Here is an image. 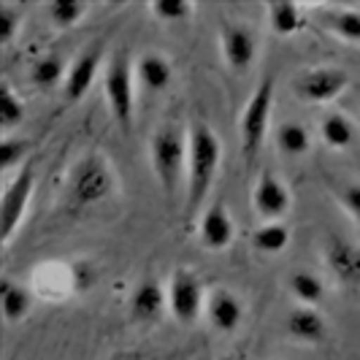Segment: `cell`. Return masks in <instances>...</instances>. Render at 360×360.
Here are the masks:
<instances>
[{
  "label": "cell",
  "instance_id": "23",
  "mask_svg": "<svg viewBox=\"0 0 360 360\" xmlns=\"http://www.w3.org/2000/svg\"><path fill=\"white\" fill-rule=\"evenodd\" d=\"M320 139L333 152L349 149V146L355 144V125H352V120L347 114L330 111V114H325L323 122H320Z\"/></svg>",
  "mask_w": 360,
  "mask_h": 360
},
{
  "label": "cell",
  "instance_id": "32",
  "mask_svg": "<svg viewBox=\"0 0 360 360\" xmlns=\"http://www.w3.org/2000/svg\"><path fill=\"white\" fill-rule=\"evenodd\" d=\"M336 198H339L344 212L352 217L355 222H360V181H347Z\"/></svg>",
  "mask_w": 360,
  "mask_h": 360
},
{
  "label": "cell",
  "instance_id": "31",
  "mask_svg": "<svg viewBox=\"0 0 360 360\" xmlns=\"http://www.w3.org/2000/svg\"><path fill=\"white\" fill-rule=\"evenodd\" d=\"M22 19H25L22 6L8 3V0L0 3V46L14 44V38H17L19 30H22Z\"/></svg>",
  "mask_w": 360,
  "mask_h": 360
},
{
  "label": "cell",
  "instance_id": "28",
  "mask_svg": "<svg viewBox=\"0 0 360 360\" xmlns=\"http://www.w3.org/2000/svg\"><path fill=\"white\" fill-rule=\"evenodd\" d=\"M25 120V103L19 98L14 87L8 82L0 84V127H3V136H11Z\"/></svg>",
  "mask_w": 360,
  "mask_h": 360
},
{
  "label": "cell",
  "instance_id": "13",
  "mask_svg": "<svg viewBox=\"0 0 360 360\" xmlns=\"http://www.w3.org/2000/svg\"><path fill=\"white\" fill-rule=\"evenodd\" d=\"M33 290L44 301L57 304V301L73 295L76 290H82L79 288V271L71 263H57V260L44 263L33 271Z\"/></svg>",
  "mask_w": 360,
  "mask_h": 360
},
{
  "label": "cell",
  "instance_id": "2",
  "mask_svg": "<svg viewBox=\"0 0 360 360\" xmlns=\"http://www.w3.org/2000/svg\"><path fill=\"white\" fill-rule=\"evenodd\" d=\"M117 171L114 162L108 160L103 152L92 149L84 152L79 160L68 168V176L63 184V195L68 209H90L108 200L117 193Z\"/></svg>",
  "mask_w": 360,
  "mask_h": 360
},
{
  "label": "cell",
  "instance_id": "25",
  "mask_svg": "<svg viewBox=\"0 0 360 360\" xmlns=\"http://www.w3.org/2000/svg\"><path fill=\"white\" fill-rule=\"evenodd\" d=\"M292 231L288 228L285 219L279 222H263L252 233V250L260 255H279L290 247Z\"/></svg>",
  "mask_w": 360,
  "mask_h": 360
},
{
  "label": "cell",
  "instance_id": "1",
  "mask_svg": "<svg viewBox=\"0 0 360 360\" xmlns=\"http://www.w3.org/2000/svg\"><path fill=\"white\" fill-rule=\"evenodd\" d=\"M222 165V141L206 122H193L187 130V181H184V198L187 214L193 217L200 203L212 193L214 179Z\"/></svg>",
  "mask_w": 360,
  "mask_h": 360
},
{
  "label": "cell",
  "instance_id": "26",
  "mask_svg": "<svg viewBox=\"0 0 360 360\" xmlns=\"http://www.w3.org/2000/svg\"><path fill=\"white\" fill-rule=\"evenodd\" d=\"M65 73H68L65 71V60L60 54H44L30 65V84L38 90H52V87L65 82Z\"/></svg>",
  "mask_w": 360,
  "mask_h": 360
},
{
  "label": "cell",
  "instance_id": "17",
  "mask_svg": "<svg viewBox=\"0 0 360 360\" xmlns=\"http://www.w3.org/2000/svg\"><path fill=\"white\" fill-rule=\"evenodd\" d=\"M136 82L149 92H165L174 82V63L162 52H144L136 60Z\"/></svg>",
  "mask_w": 360,
  "mask_h": 360
},
{
  "label": "cell",
  "instance_id": "30",
  "mask_svg": "<svg viewBox=\"0 0 360 360\" xmlns=\"http://www.w3.org/2000/svg\"><path fill=\"white\" fill-rule=\"evenodd\" d=\"M30 141L27 139H14V136H3L0 141V171L3 174H14V168L22 165V160L30 152Z\"/></svg>",
  "mask_w": 360,
  "mask_h": 360
},
{
  "label": "cell",
  "instance_id": "21",
  "mask_svg": "<svg viewBox=\"0 0 360 360\" xmlns=\"http://www.w3.org/2000/svg\"><path fill=\"white\" fill-rule=\"evenodd\" d=\"M30 309H33L30 290L17 285L14 279H3V285H0V311H3V320L8 325H17L22 320H27Z\"/></svg>",
  "mask_w": 360,
  "mask_h": 360
},
{
  "label": "cell",
  "instance_id": "5",
  "mask_svg": "<svg viewBox=\"0 0 360 360\" xmlns=\"http://www.w3.org/2000/svg\"><path fill=\"white\" fill-rule=\"evenodd\" d=\"M274 76H263V82L255 87L250 95L247 106L241 111L238 120V139H241V152L247 162L255 160V155L260 152V146L269 136L271 127V108H274Z\"/></svg>",
  "mask_w": 360,
  "mask_h": 360
},
{
  "label": "cell",
  "instance_id": "18",
  "mask_svg": "<svg viewBox=\"0 0 360 360\" xmlns=\"http://www.w3.org/2000/svg\"><path fill=\"white\" fill-rule=\"evenodd\" d=\"M288 333L290 339L301 344H320L328 336V323L317 311V307H295L288 314Z\"/></svg>",
  "mask_w": 360,
  "mask_h": 360
},
{
  "label": "cell",
  "instance_id": "27",
  "mask_svg": "<svg viewBox=\"0 0 360 360\" xmlns=\"http://www.w3.org/2000/svg\"><path fill=\"white\" fill-rule=\"evenodd\" d=\"M44 14L57 30H71L82 19L90 14V3L82 0H52L44 6Z\"/></svg>",
  "mask_w": 360,
  "mask_h": 360
},
{
  "label": "cell",
  "instance_id": "20",
  "mask_svg": "<svg viewBox=\"0 0 360 360\" xmlns=\"http://www.w3.org/2000/svg\"><path fill=\"white\" fill-rule=\"evenodd\" d=\"M266 22L276 36H298L307 27V11L298 3H269L266 6Z\"/></svg>",
  "mask_w": 360,
  "mask_h": 360
},
{
  "label": "cell",
  "instance_id": "14",
  "mask_svg": "<svg viewBox=\"0 0 360 360\" xmlns=\"http://www.w3.org/2000/svg\"><path fill=\"white\" fill-rule=\"evenodd\" d=\"M325 266L330 269V274L344 282V285H360V244L342 238V236H328L323 247Z\"/></svg>",
  "mask_w": 360,
  "mask_h": 360
},
{
  "label": "cell",
  "instance_id": "7",
  "mask_svg": "<svg viewBox=\"0 0 360 360\" xmlns=\"http://www.w3.org/2000/svg\"><path fill=\"white\" fill-rule=\"evenodd\" d=\"M290 87L298 101L311 106H325V103H333L349 87V73L339 65H317L298 73Z\"/></svg>",
  "mask_w": 360,
  "mask_h": 360
},
{
  "label": "cell",
  "instance_id": "12",
  "mask_svg": "<svg viewBox=\"0 0 360 360\" xmlns=\"http://www.w3.org/2000/svg\"><path fill=\"white\" fill-rule=\"evenodd\" d=\"M198 241H200V247H206V250H212V252H225V250L233 247L236 222L222 200H212V203L200 212Z\"/></svg>",
  "mask_w": 360,
  "mask_h": 360
},
{
  "label": "cell",
  "instance_id": "8",
  "mask_svg": "<svg viewBox=\"0 0 360 360\" xmlns=\"http://www.w3.org/2000/svg\"><path fill=\"white\" fill-rule=\"evenodd\" d=\"M165 292H168V311L176 323L193 325L206 311V292L195 271L176 269L165 285Z\"/></svg>",
  "mask_w": 360,
  "mask_h": 360
},
{
  "label": "cell",
  "instance_id": "16",
  "mask_svg": "<svg viewBox=\"0 0 360 360\" xmlns=\"http://www.w3.org/2000/svg\"><path fill=\"white\" fill-rule=\"evenodd\" d=\"M168 309V292L158 279H144L130 295V320L133 323H158Z\"/></svg>",
  "mask_w": 360,
  "mask_h": 360
},
{
  "label": "cell",
  "instance_id": "3",
  "mask_svg": "<svg viewBox=\"0 0 360 360\" xmlns=\"http://www.w3.org/2000/svg\"><path fill=\"white\" fill-rule=\"evenodd\" d=\"M149 162L165 198H171L187 181V133L176 125L158 127L149 139Z\"/></svg>",
  "mask_w": 360,
  "mask_h": 360
},
{
  "label": "cell",
  "instance_id": "10",
  "mask_svg": "<svg viewBox=\"0 0 360 360\" xmlns=\"http://www.w3.org/2000/svg\"><path fill=\"white\" fill-rule=\"evenodd\" d=\"M219 52L233 73H247L257 57V36L250 25L225 19L219 25Z\"/></svg>",
  "mask_w": 360,
  "mask_h": 360
},
{
  "label": "cell",
  "instance_id": "29",
  "mask_svg": "<svg viewBox=\"0 0 360 360\" xmlns=\"http://www.w3.org/2000/svg\"><path fill=\"white\" fill-rule=\"evenodd\" d=\"M149 14L162 25H174V22H187L195 14V6L187 0H155L149 3Z\"/></svg>",
  "mask_w": 360,
  "mask_h": 360
},
{
  "label": "cell",
  "instance_id": "4",
  "mask_svg": "<svg viewBox=\"0 0 360 360\" xmlns=\"http://www.w3.org/2000/svg\"><path fill=\"white\" fill-rule=\"evenodd\" d=\"M103 95L114 122L130 130L136 120V65L130 63L125 49H117L108 57L103 71Z\"/></svg>",
  "mask_w": 360,
  "mask_h": 360
},
{
  "label": "cell",
  "instance_id": "6",
  "mask_svg": "<svg viewBox=\"0 0 360 360\" xmlns=\"http://www.w3.org/2000/svg\"><path fill=\"white\" fill-rule=\"evenodd\" d=\"M33 193H36V168L22 165L17 174L6 181L3 200H0V225H3V244L6 247L19 233L22 222L27 217V209H30Z\"/></svg>",
  "mask_w": 360,
  "mask_h": 360
},
{
  "label": "cell",
  "instance_id": "22",
  "mask_svg": "<svg viewBox=\"0 0 360 360\" xmlns=\"http://www.w3.org/2000/svg\"><path fill=\"white\" fill-rule=\"evenodd\" d=\"M288 292L298 307H320L325 301V282L314 271H292L288 276Z\"/></svg>",
  "mask_w": 360,
  "mask_h": 360
},
{
  "label": "cell",
  "instance_id": "15",
  "mask_svg": "<svg viewBox=\"0 0 360 360\" xmlns=\"http://www.w3.org/2000/svg\"><path fill=\"white\" fill-rule=\"evenodd\" d=\"M206 320L217 333H236L244 323V301L228 288H214L206 292Z\"/></svg>",
  "mask_w": 360,
  "mask_h": 360
},
{
  "label": "cell",
  "instance_id": "24",
  "mask_svg": "<svg viewBox=\"0 0 360 360\" xmlns=\"http://www.w3.org/2000/svg\"><path fill=\"white\" fill-rule=\"evenodd\" d=\"M274 141H276V149L288 158H301L311 149V133L304 122H295V120H288L274 130Z\"/></svg>",
  "mask_w": 360,
  "mask_h": 360
},
{
  "label": "cell",
  "instance_id": "11",
  "mask_svg": "<svg viewBox=\"0 0 360 360\" xmlns=\"http://www.w3.org/2000/svg\"><path fill=\"white\" fill-rule=\"evenodd\" d=\"M252 209L263 222H279L292 209V193L276 174L263 171L252 187Z\"/></svg>",
  "mask_w": 360,
  "mask_h": 360
},
{
  "label": "cell",
  "instance_id": "9",
  "mask_svg": "<svg viewBox=\"0 0 360 360\" xmlns=\"http://www.w3.org/2000/svg\"><path fill=\"white\" fill-rule=\"evenodd\" d=\"M103 60H106V44L101 38L87 44L82 52L73 57L71 65H68V73H65V82H63V95H65L68 103H79L92 90Z\"/></svg>",
  "mask_w": 360,
  "mask_h": 360
},
{
  "label": "cell",
  "instance_id": "19",
  "mask_svg": "<svg viewBox=\"0 0 360 360\" xmlns=\"http://www.w3.org/2000/svg\"><path fill=\"white\" fill-rule=\"evenodd\" d=\"M320 19L328 33H333L342 41L360 44V8L349 6H325L320 8Z\"/></svg>",
  "mask_w": 360,
  "mask_h": 360
}]
</instances>
